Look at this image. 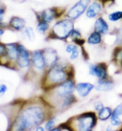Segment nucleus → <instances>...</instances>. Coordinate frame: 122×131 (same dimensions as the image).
Segmentation results:
<instances>
[{"instance_id":"obj_18","label":"nucleus","mask_w":122,"mask_h":131,"mask_svg":"<svg viewBox=\"0 0 122 131\" xmlns=\"http://www.w3.org/2000/svg\"><path fill=\"white\" fill-rule=\"evenodd\" d=\"M50 23L45 22L44 21L39 20L38 21V24L36 25V31L39 33V34L41 35H44L50 29Z\"/></svg>"},{"instance_id":"obj_33","label":"nucleus","mask_w":122,"mask_h":131,"mask_svg":"<svg viewBox=\"0 0 122 131\" xmlns=\"http://www.w3.org/2000/svg\"><path fill=\"white\" fill-rule=\"evenodd\" d=\"M117 0H101V3L103 4L104 7L107 4H114Z\"/></svg>"},{"instance_id":"obj_20","label":"nucleus","mask_w":122,"mask_h":131,"mask_svg":"<svg viewBox=\"0 0 122 131\" xmlns=\"http://www.w3.org/2000/svg\"><path fill=\"white\" fill-rule=\"evenodd\" d=\"M17 63L18 66L21 68H26L30 66V61L29 58L25 57L23 56H18L17 60Z\"/></svg>"},{"instance_id":"obj_2","label":"nucleus","mask_w":122,"mask_h":131,"mask_svg":"<svg viewBox=\"0 0 122 131\" xmlns=\"http://www.w3.org/2000/svg\"><path fill=\"white\" fill-rule=\"evenodd\" d=\"M74 29V20L67 17H61L52 26L50 33L51 36L60 39H65L70 36Z\"/></svg>"},{"instance_id":"obj_7","label":"nucleus","mask_w":122,"mask_h":131,"mask_svg":"<svg viewBox=\"0 0 122 131\" xmlns=\"http://www.w3.org/2000/svg\"><path fill=\"white\" fill-rule=\"evenodd\" d=\"M75 85L72 79H68L58 85L54 91V94L58 98H64L72 94L73 92Z\"/></svg>"},{"instance_id":"obj_26","label":"nucleus","mask_w":122,"mask_h":131,"mask_svg":"<svg viewBox=\"0 0 122 131\" xmlns=\"http://www.w3.org/2000/svg\"><path fill=\"white\" fill-rule=\"evenodd\" d=\"M70 36L71 38H73V39H76V38H81L82 34L81 32H80V30L74 28V29L73 30L72 33H71Z\"/></svg>"},{"instance_id":"obj_36","label":"nucleus","mask_w":122,"mask_h":131,"mask_svg":"<svg viewBox=\"0 0 122 131\" xmlns=\"http://www.w3.org/2000/svg\"><path fill=\"white\" fill-rule=\"evenodd\" d=\"M82 54H83V56L85 57V59H86V57L88 58V54H86V51H85V50H84V48H83V47H82Z\"/></svg>"},{"instance_id":"obj_8","label":"nucleus","mask_w":122,"mask_h":131,"mask_svg":"<svg viewBox=\"0 0 122 131\" xmlns=\"http://www.w3.org/2000/svg\"><path fill=\"white\" fill-rule=\"evenodd\" d=\"M104 5L101 1H93L85 12V16L90 19H96L103 12Z\"/></svg>"},{"instance_id":"obj_39","label":"nucleus","mask_w":122,"mask_h":131,"mask_svg":"<svg viewBox=\"0 0 122 131\" xmlns=\"http://www.w3.org/2000/svg\"><path fill=\"white\" fill-rule=\"evenodd\" d=\"M92 1H101V0H92Z\"/></svg>"},{"instance_id":"obj_14","label":"nucleus","mask_w":122,"mask_h":131,"mask_svg":"<svg viewBox=\"0 0 122 131\" xmlns=\"http://www.w3.org/2000/svg\"><path fill=\"white\" fill-rule=\"evenodd\" d=\"M94 87V85L91 83L81 82L76 85V90L81 97H85L90 93Z\"/></svg>"},{"instance_id":"obj_13","label":"nucleus","mask_w":122,"mask_h":131,"mask_svg":"<svg viewBox=\"0 0 122 131\" xmlns=\"http://www.w3.org/2000/svg\"><path fill=\"white\" fill-rule=\"evenodd\" d=\"M26 21L25 19L19 16H13L9 21V26L14 30L20 31L26 28Z\"/></svg>"},{"instance_id":"obj_29","label":"nucleus","mask_w":122,"mask_h":131,"mask_svg":"<svg viewBox=\"0 0 122 131\" xmlns=\"http://www.w3.org/2000/svg\"><path fill=\"white\" fill-rule=\"evenodd\" d=\"M73 41H74V42L76 43V44L79 45V46H83V44H84L85 42V40L83 39H82L81 38L74 39Z\"/></svg>"},{"instance_id":"obj_31","label":"nucleus","mask_w":122,"mask_h":131,"mask_svg":"<svg viewBox=\"0 0 122 131\" xmlns=\"http://www.w3.org/2000/svg\"><path fill=\"white\" fill-rule=\"evenodd\" d=\"M94 106H95V110L97 111H99L104 107L103 103H102L101 102H96V103H95Z\"/></svg>"},{"instance_id":"obj_37","label":"nucleus","mask_w":122,"mask_h":131,"mask_svg":"<svg viewBox=\"0 0 122 131\" xmlns=\"http://www.w3.org/2000/svg\"><path fill=\"white\" fill-rule=\"evenodd\" d=\"M44 129H43V128L42 127H41V126H38L37 128H36V130H41V131H42V130H43Z\"/></svg>"},{"instance_id":"obj_27","label":"nucleus","mask_w":122,"mask_h":131,"mask_svg":"<svg viewBox=\"0 0 122 131\" xmlns=\"http://www.w3.org/2000/svg\"><path fill=\"white\" fill-rule=\"evenodd\" d=\"M121 122L119 117H112V118H111V123H112L113 126H119V125L121 124Z\"/></svg>"},{"instance_id":"obj_3","label":"nucleus","mask_w":122,"mask_h":131,"mask_svg":"<svg viewBox=\"0 0 122 131\" xmlns=\"http://www.w3.org/2000/svg\"><path fill=\"white\" fill-rule=\"evenodd\" d=\"M67 74L65 67L63 66L55 64L51 67L47 72L45 82H47L48 87L51 88L52 86L60 84L66 80Z\"/></svg>"},{"instance_id":"obj_41","label":"nucleus","mask_w":122,"mask_h":131,"mask_svg":"<svg viewBox=\"0 0 122 131\" xmlns=\"http://www.w3.org/2000/svg\"><path fill=\"white\" fill-rule=\"evenodd\" d=\"M121 41H122V39H121Z\"/></svg>"},{"instance_id":"obj_23","label":"nucleus","mask_w":122,"mask_h":131,"mask_svg":"<svg viewBox=\"0 0 122 131\" xmlns=\"http://www.w3.org/2000/svg\"><path fill=\"white\" fill-rule=\"evenodd\" d=\"M23 30H24V34L26 35L29 41H30V42H33L35 40V34L34 29L32 27H26Z\"/></svg>"},{"instance_id":"obj_21","label":"nucleus","mask_w":122,"mask_h":131,"mask_svg":"<svg viewBox=\"0 0 122 131\" xmlns=\"http://www.w3.org/2000/svg\"><path fill=\"white\" fill-rule=\"evenodd\" d=\"M108 19L112 22H116L122 19V11L117 10L112 12L108 15Z\"/></svg>"},{"instance_id":"obj_19","label":"nucleus","mask_w":122,"mask_h":131,"mask_svg":"<svg viewBox=\"0 0 122 131\" xmlns=\"http://www.w3.org/2000/svg\"><path fill=\"white\" fill-rule=\"evenodd\" d=\"M112 115V111L110 107H103L98 113V117L101 121H106Z\"/></svg>"},{"instance_id":"obj_34","label":"nucleus","mask_w":122,"mask_h":131,"mask_svg":"<svg viewBox=\"0 0 122 131\" xmlns=\"http://www.w3.org/2000/svg\"><path fill=\"white\" fill-rule=\"evenodd\" d=\"M0 90H1L2 94H4L7 90V87L6 85L4 84H1L0 85Z\"/></svg>"},{"instance_id":"obj_4","label":"nucleus","mask_w":122,"mask_h":131,"mask_svg":"<svg viewBox=\"0 0 122 131\" xmlns=\"http://www.w3.org/2000/svg\"><path fill=\"white\" fill-rule=\"evenodd\" d=\"M76 125L79 130H92L96 123V114L93 112L84 113L76 118Z\"/></svg>"},{"instance_id":"obj_12","label":"nucleus","mask_w":122,"mask_h":131,"mask_svg":"<svg viewBox=\"0 0 122 131\" xmlns=\"http://www.w3.org/2000/svg\"><path fill=\"white\" fill-rule=\"evenodd\" d=\"M94 29L101 35L106 34L109 30L108 23L104 18L102 16H98L96 18L94 25Z\"/></svg>"},{"instance_id":"obj_16","label":"nucleus","mask_w":122,"mask_h":131,"mask_svg":"<svg viewBox=\"0 0 122 131\" xmlns=\"http://www.w3.org/2000/svg\"><path fill=\"white\" fill-rule=\"evenodd\" d=\"M6 54L9 59L13 60H16L19 56L17 46L13 43H9L6 45Z\"/></svg>"},{"instance_id":"obj_30","label":"nucleus","mask_w":122,"mask_h":131,"mask_svg":"<svg viewBox=\"0 0 122 131\" xmlns=\"http://www.w3.org/2000/svg\"><path fill=\"white\" fill-rule=\"evenodd\" d=\"M77 48V46H76V45L70 44L67 45L66 47V49H65V51H66V52H68V53H71L73 51H74Z\"/></svg>"},{"instance_id":"obj_9","label":"nucleus","mask_w":122,"mask_h":131,"mask_svg":"<svg viewBox=\"0 0 122 131\" xmlns=\"http://www.w3.org/2000/svg\"><path fill=\"white\" fill-rule=\"evenodd\" d=\"M90 74L95 76L99 79H105L107 76V65L104 63H99L96 65L90 64Z\"/></svg>"},{"instance_id":"obj_6","label":"nucleus","mask_w":122,"mask_h":131,"mask_svg":"<svg viewBox=\"0 0 122 131\" xmlns=\"http://www.w3.org/2000/svg\"><path fill=\"white\" fill-rule=\"evenodd\" d=\"M92 0H79L65 12V17L76 20L85 13Z\"/></svg>"},{"instance_id":"obj_25","label":"nucleus","mask_w":122,"mask_h":131,"mask_svg":"<svg viewBox=\"0 0 122 131\" xmlns=\"http://www.w3.org/2000/svg\"><path fill=\"white\" fill-rule=\"evenodd\" d=\"M55 122H56L55 118H52V119H51L50 120H49V121L47 122L46 124H45V130H52V129L54 128V125H55Z\"/></svg>"},{"instance_id":"obj_35","label":"nucleus","mask_w":122,"mask_h":131,"mask_svg":"<svg viewBox=\"0 0 122 131\" xmlns=\"http://www.w3.org/2000/svg\"><path fill=\"white\" fill-rule=\"evenodd\" d=\"M5 13V10L4 8H0V22L3 21L4 19V14Z\"/></svg>"},{"instance_id":"obj_32","label":"nucleus","mask_w":122,"mask_h":131,"mask_svg":"<svg viewBox=\"0 0 122 131\" xmlns=\"http://www.w3.org/2000/svg\"><path fill=\"white\" fill-rule=\"evenodd\" d=\"M6 54V47L3 44H0V56Z\"/></svg>"},{"instance_id":"obj_10","label":"nucleus","mask_w":122,"mask_h":131,"mask_svg":"<svg viewBox=\"0 0 122 131\" xmlns=\"http://www.w3.org/2000/svg\"><path fill=\"white\" fill-rule=\"evenodd\" d=\"M32 61L33 66L38 70H43L47 66L43 51L41 50H36L33 52Z\"/></svg>"},{"instance_id":"obj_15","label":"nucleus","mask_w":122,"mask_h":131,"mask_svg":"<svg viewBox=\"0 0 122 131\" xmlns=\"http://www.w3.org/2000/svg\"><path fill=\"white\" fill-rule=\"evenodd\" d=\"M95 88L98 91H108L114 88V83L111 81L99 79Z\"/></svg>"},{"instance_id":"obj_38","label":"nucleus","mask_w":122,"mask_h":131,"mask_svg":"<svg viewBox=\"0 0 122 131\" xmlns=\"http://www.w3.org/2000/svg\"><path fill=\"white\" fill-rule=\"evenodd\" d=\"M4 33V30L2 29L1 28H0V35H3Z\"/></svg>"},{"instance_id":"obj_24","label":"nucleus","mask_w":122,"mask_h":131,"mask_svg":"<svg viewBox=\"0 0 122 131\" xmlns=\"http://www.w3.org/2000/svg\"><path fill=\"white\" fill-rule=\"evenodd\" d=\"M122 114V104L118 105L117 107L114 108L113 112L112 113V117H119L120 116H121Z\"/></svg>"},{"instance_id":"obj_40","label":"nucleus","mask_w":122,"mask_h":131,"mask_svg":"<svg viewBox=\"0 0 122 131\" xmlns=\"http://www.w3.org/2000/svg\"><path fill=\"white\" fill-rule=\"evenodd\" d=\"M2 94V93H1V90H0V94Z\"/></svg>"},{"instance_id":"obj_17","label":"nucleus","mask_w":122,"mask_h":131,"mask_svg":"<svg viewBox=\"0 0 122 131\" xmlns=\"http://www.w3.org/2000/svg\"><path fill=\"white\" fill-rule=\"evenodd\" d=\"M102 41L101 34L96 31L92 32L88 38V42L91 45L99 44Z\"/></svg>"},{"instance_id":"obj_1","label":"nucleus","mask_w":122,"mask_h":131,"mask_svg":"<svg viewBox=\"0 0 122 131\" xmlns=\"http://www.w3.org/2000/svg\"><path fill=\"white\" fill-rule=\"evenodd\" d=\"M45 112L42 107L32 105L21 113L16 121V130H25L37 128L45 121Z\"/></svg>"},{"instance_id":"obj_11","label":"nucleus","mask_w":122,"mask_h":131,"mask_svg":"<svg viewBox=\"0 0 122 131\" xmlns=\"http://www.w3.org/2000/svg\"><path fill=\"white\" fill-rule=\"evenodd\" d=\"M43 56L47 66L51 67L57 62L58 59L57 52L53 48H47L43 51Z\"/></svg>"},{"instance_id":"obj_28","label":"nucleus","mask_w":122,"mask_h":131,"mask_svg":"<svg viewBox=\"0 0 122 131\" xmlns=\"http://www.w3.org/2000/svg\"><path fill=\"white\" fill-rule=\"evenodd\" d=\"M79 49H78V47H77V48L75 49V50L71 52L70 59L71 60H75L79 57Z\"/></svg>"},{"instance_id":"obj_5","label":"nucleus","mask_w":122,"mask_h":131,"mask_svg":"<svg viewBox=\"0 0 122 131\" xmlns=\"http://www.w3.org/2000/svg\"><path fill=\"white\" fill-rule=\"evenodd\" d=\"M65 11L59 7H49L36 13L38 21L42 20L48 23H52L55 20H58L65 14Z\"/></svg>"},{"instance_id":"obj_22","label":"nucleus","mask_w":122,"mask_h":131,"mask_svg":"<svg viewBox=\"0 0 122 131\" xmlns=\"http://www.w3.org/2000/svg\"><path fill=\"white\" fill-rule=\"evenodd\" d=\"M76 101V97L74 95H73L72 94H70V95L67 96L64 99L63 103L61 105V108H65L70 106L73 104L74 102Z\"/></svg>"}]
</instances>
